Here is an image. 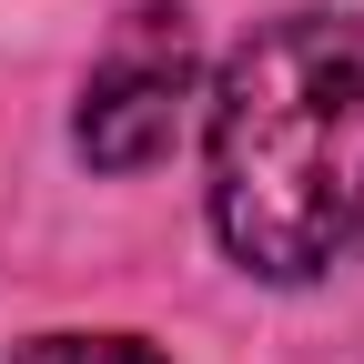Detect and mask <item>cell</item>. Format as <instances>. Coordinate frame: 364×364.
<instances>
[{
	"instance_id": "7a4b0ae2",
	"label": "cell",
	"mask_w": 364,
	"mask_h": 364,
	"mask_svg": "<svg viewBox=\"0 0 364 364\" xmlns=\"http://www.w3.org/2000/svg\"><path fill=\"white\" fill-rule=\"evenodd\" d=\"M182 102H193V31H182V11H132L112 31V51L91 61L81 152L102 162V172H142V162L172 152Z\"/></svg>"
},
{
	"instance_id": "3957f363",
	"label": "cell",
	"mask_w": 364,
	"mask_h": 364,
	"mask_svg": "<svg viewBox=\"0 0 364 364\" xmlns=\"http://www.w3.org/2000/svg\"><path fill=\"white\" fill-rule=\"evenodd\" d=\"M21 364H162V354L132 344V334H51V344H31Z\"/></svg>"
},
{
	"instance_id": "6da1fadb",
	"label": "cell",
	"mask_w": 364,
	"mask_h": 364,
	"mask_svg": "<svg viewBox=\"0 0 364 364\" xmlns=\"http://www.w3.org/2000/svg\"><path fill=\"white\" fill-rule=\"evenodd\" d=\"M213 233L263 284L364 243V21L284 11L213 81Z\"/></svg>"
}]
</instances>
